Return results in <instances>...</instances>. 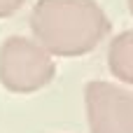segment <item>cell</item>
Returning a JSON list of instances; mask_svg holds the SVG:
<instances>
[{"instance_id": "6da1fadb", "label": "cell", "mask_w": 133, "mask_h": 133, "mask_svg": "<svg viewBox=\"0 0 133 133\" xmlns=\"http://www.w3.org/2000/svg\"><path fill=\"white\" fill-rule=\"evenodd\" d=\"M110 28L112 23L96 0H37L30 9L33 40L54 58L91 54Z\"/></svg>"}, {"instance_id": "7a4b0ae2", "label": "cell", "mask_w": 133, "mask_h": 133, "mask_svg": "<svg viewBox=\"0 0 133 133\" xmlns=\"http://www.w3.org/2000/svg\"><path fill=\"white\" fill-rule=\"evenodd\" d=\"M56 77V58L33 37L12 35L0 44V84L9 94H35Z\"/></svg>"}, {"instance_id": "3957f363", "label": "cell", "mask_w": 133, "mask_h": 133, "mask_svg": "<svg viewBox=\"0 0 133 133\" xmlns=\"http://www.w3.org/2000/svg\"><path fill=\"white\" fill-rule=\"evenodd\" d=\"M84 108L91 133H133V89L94 79L84 87Z\"/></svg>"}, {"instance_id": "277c9868", "label": "cell", "mask_w": 133, "mask_h": 133, "mask_svg": "<svg viewBox=\"0 0 133 133\" xmlns=\"http://www.w3.org/2000/svg\"><path fill=\"white\" fill-rule=\"evenodd\" d=\"M108 68L119 84L133 87V28L115 35L108 47Z\"/></svg>"}, {"instance_id": "5b68a950", "label": "cell", "mask_w": 133, "mask_h": 133, "mask_svg": "<svg viewBox=\"0 0 133 133\" xmlns=\"http://www.w3.org/2000/svg\"><path fill=\"white\" fill-rule=\"evenodd\" d=\"M23 5H26V0H0V19H7V16L16 14Z\"/></svg>"}, {"instance_id": "8992f818", "label": "cell", "mask_w": 133, "mask_h": 133, "mask_svg": "<svg viewBox=\"0 0 133 133\" xmlns=\"http://www.w3.org/2000/svg\"><path fill=\"white\" fill-rule=\"evenodd\" d=\"M126 5H129V12L133 14V0H126Z\"/></svg>"}]
</instances>
